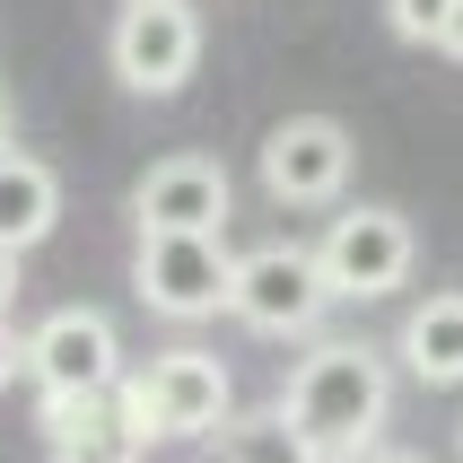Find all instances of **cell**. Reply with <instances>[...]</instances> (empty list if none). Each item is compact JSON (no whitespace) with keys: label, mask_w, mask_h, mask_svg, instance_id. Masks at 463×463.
<instances>
[{"label":"cell","mask_w":463,"mask_h":463,"mask_svg":"<svg viewBox=\"0 0 463 463\" xmlns=\"http://www.w3.org/2000/svg\"><path fill=\"white\" fill-rule=\"evenodd\" d=\"M280 411L307 429V446L324 463H359V455H376V429L393 411V376L367 341H324V350L298 359Z\"/></svg>","instance_id":"obj_1"},{"label":"cell","mask_w":463,"mask_h":463,"mask_svg":"<svg viewBox=\"0 0 463 463\" xmlns=\"http://www.w3.org/2000/svg\"><path fill=\"white\" fill-rule=\"evenodd\" d=\"M324 307H333V288H324L315 245H254V254H236L228 315L245 324V333L298 341V333H315V315H324Z\"/></svg>","instance_id":"obj_2"},{"label":"cell","mask_w":463,"mask_h":463,"mask_svg":"<svg viewBox=\"0 0 463 463\" xmlns=\"http://www.w3.org/2000/svg\"><path fill=\"white\" fill-rule=\"evenodd\" d=\"M123 402L140 411L149 438H219L236 420L228 367L202 359V350H166V359H149L140 376H123Z\"/></svg>","instance_id":"obj_3"},{"label":"cell","mask_w":463,"mask_h":463,"mask_svg":"<svg viewBox=\"0 0 463 463\" xmlns=\"http://www.w3.org/2000/svg\"><path fill=\"white\" fill-rule=\"evenodd\" d=\"M131 288H140V307L166 315V324H202V315L228 307L236 254H228V236H140Z\"/></svg>","instance_id":"obj_4"},{"label":"cell","mask_w":463,"mask_h":463,"mask_svg":"<svg viewBox=\"0 0 463 463\" xmlns=\"http://www.w3.org/2000/svg\"><path fill=\"white\" fill-rule=\"evenodd\" d=\"M315 262H324L333 298H393L420 262V236L402 210H341L324 228V245H315Z\"/></svg>","instance_id":"obj_5"},{"label":"cell","mask_w":463,"mask_h":463,"mask_svg":"<svg viewBox=\"0 0 463 463\" xmlns=\"http://www.w3.org/2000/svg\"><path fill=\"white\" fill-rule=\"evenodd\" d=\"M26 376L44 402H71V393H114L123 385V341L97 307H52L35 333H26Z\"/></svg>","instance_id":"obj_6"},{"label":"cell","mask_w":463,"mask_h":463,"mask_svg":"<svg viewBox=\"0 0 463 463\" xmlns=\"http://www.w3.org/2000/svg\"><path fill=\"white\" fill-rule=\"evenodd\" d=\"M193 71H202V18L184 0H149L114 18V79L131 97H175Z\"/></svg>","instance_id":"obj_7"},{"label":"cell","mask_w":463,"mask_h":463,"mask_svg":"<svg viewBox=\"0 0 463 463\" xmlns=\"http://www.w3.org/2000/svg\"><path fill=\"white\" fill-rule=\"evenodd\" d=\"M341 184H350V131L333 114H288V123H271V140H262V193L280 210L341 202Z\"/></svg>","instance_id":"obj_8"},{"label":"cell","mask_w":463,"mask_h":463,"mask_svg":"<svg viewBox=\"0 0 463 463\" xmlns=\"http://www.w3.org/2000/svg\"><path fill=\"white\" fill-rule=\"evenodd\" d=\"M140 236H219L228 228V166L219 157H157L131 184Z\"/></svg>","instance_id":"obj_9"},{"label":"cell","mask_w":463,"mask_h":463,"mask_svg":"<svg viewBox=\"0 0 463 463\" xmlns=\"http://www.w3.org/2000/svg\"><path fill=\"white\" fill-rule=\"evenodd\" d=\"M44 455L52 463H140L149 455V429H140V411L123 402V385L114 393H71V402H44Z\"/></svg>","instance_id":"obj_10"},{"label":"cell","mask_w":463,"mask_h":463,"mask_svg":"<svg viewBox=\"0 0 463 463\" xmlns=\"http://www.w3.org/2000/svg\"><path fill=\"white\" fill-rule=\"evenodd\" d=\"M402 367L420 385H463V288H429L411 315H402Z\"/></svg>","instance_id":"obj_11"},{"label":"cell","mask_w":463,"mask_h":463,"mask_svg":"<svg viewBox=\"0 0 463 463\" xmlns=\"http://www.w3.org/2000/svg\"><path fill=\"white\" fill-rule=\"evenodd\" d=\"M52 219H61V175H52L44 157H0V245L26 254V245H44Z\"/></svg>","instance_id":"obj_12"},{"label":"cell","mask_w":463,"mask_h":463,"mask_svg":"<svg viewBox=\"0 0 463 463\" xmlns=\"http://www.w3.org/2000/svg\"><path fill=\"white\" fill-rule=\"evenodd\" d=\"M210 446H219V463H324V455L307 446V429H298L280 402H262V411H236Z\"/></svg>","instance_id":"obj_13"},{"label":"cell","mask_w":463,"mask_h":463,"mask_svg":"<svg viewBox=\"0 0 463 463\" xmlns=\"http://www.w3.org/2000/svg\"><path fill=\"white\" fill-rule=\"evenodd\" d=\"M463 0H385V26L402 35V44H438L446 26H455Z\"/></svg>","instance_id":"obj_14"},{"label":"cell","mask_w":463,"mask_h":463,"mask_svg":"<svg viewBox=\"0 0 463 463\" xmlns=\"http://www.w3.org/2000/svg\"><path fill=\"white\" fill-rule=\"evenodd\" d=\"M18 376H26V333L9 324V315H0V393L18 385Z\"/></svg>","instance_id":"obj_15"},{"label":"cell","mask_w":463,"mask_h":463,"mask_svg":"<svg viewBox=\"0 0 463 463\" xmlns=\"http://www.w3.org/2000/svg\"><path fill=\"white\" fill-rule=\"evenodd\" d=\"M9 298H18V254L0 245V315H9Z\"/></svg>","instance_id":"obj_16"},{"label":"cell","mask_w":463,"mask_h":463,"mask_svg":"<svg viewBox=\"0 0 463 463\" xmlns=\"http://www.w3.org/2000/svg\"><path fill=\"white\" fill-rule=\"evenodd\" d=\"M438 52H446V61H463V9H455V26L438 35Z\"/></svg>","instance_id":"obj_17"},{"label":"cell","mask_w":463,"mask_h":463,"mask_svg":"<svg viewBox=\"0 0 463 463\" xmlns=\"http://www.w3.org/2000/svg\"><path fill=\"white\" fill-rule=\"evenodd\" d=\"M359 463H420V455H402V446H376V455H359Z\"/></svg>","instance_id":"obj_18"},{"label":"cell","mask_w":463,"mask_h":463,"mask_svg":"<svg viewBox=\"0 0 463 463\" xmlns=\"http://www.w3.org/2000/svg\"><path fill=\"white\" fill-rule=\"evenodd\" d=\"M0 157H9V114H0Z\"/></svg>","instance_id":"obj_19"},{"label":"cell","mask_w":463,"mask_h":463,"mask_svg":"<svg viewBox=\"0 0 463 463\" xmlns=\"http://www.w3.org/2000/svg\"><path fill=\"white\" fill-rule=\"evenodd\" d=\"M123 9H149V0H123Z\"/></svg>","instance_id":"obj_20"}]
</instances>
